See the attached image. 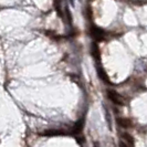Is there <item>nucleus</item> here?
Returning <instances> with one entry per match:
<instances>
[{
  "label": "nucleus",
  "mask_w": 147,
  "mask_h": 147,
  "mask_svg": "<svg viewBox=\"0 0 147 147\" xmlns=\"http://www.w3.org/2000/svg\"><path fill=\"white\" fill-rule=\"evenodd\" d=\"M107 96H109V98L114 104H116V105H124L122 96L119 95L117 92H115L114 90H107Z\"/></svg>",
  "instance_id": "f257e3e1"
},
{
  "label": "nucleus",
  "mask_w": 147,
  "mask_h": 147,
  "mask_svg": "<svg viewBox=\"0 0 147 147\" xmlns=\"http://www.w3.org/2000/svg\"><path fill=\"white\" fill-rule=\"evenodd\" d=\"M91 33H92V36L96 41H103L105 39V32L102 29L97 28V27H92L91 28Z\"/></svg>",
  "instance_id": "f03ea898"
},
{
  "label": "nucleus",
  "mask_w": 147,
  "mask_h": 147,
  "mask_svg": "<svg viewBox=\"0 0 147 147\" xmlns=\"http://www.w3.org/2000/svg\"><path fill=\"white\" fill-rule=\"evenodd\" d=\"M121 137H122V140H123V142H126V144H127L128 146H134V145H135L134 137H133L129 133L123 132L121 134Z\"/></svg>",
  "instance_id": "7ed1b4c3"
},
{
  "label": "nucleus",
  "mask_w": 147,
  "mask_h": 147,
  "mask_svg": "<svg viewBox=\"0 0 147 147\" xmlns=\"http://www.w3.org/2000/svg\"><path fill=\"white\" fill-rule=\"evenodd\" d=\"M116 122H117V124L119 126H122L123 128H129V127H132L133 123L132 121L129 119V118H125V117H118L116 119Z\"/></svg>",
  "instance_id": "20e7f679"
},
{
  "label": "nucleus",
  "mask_w": 147,
  "mask_h": 147,
  "mask_svg": "<svg viewBox=\"0 0 147 147\" xmlns=\"http://www.w3.org/2000/svg\"><path fill=\"white\" fill-rule=\"evenodd\" d=\"M66 133L63 132L62 129H49L47 132L42 133L44 136H57V135H65Z\"/></svg>",
  "instance_id": "39448f33"
},
{
  "label": "nucleus",
  "mask_w": 147,
  "mask_h": 147,
  "mask_svg": "<svg viewBox=\"0 0 147 147\" xmlns=\"http://www.w3.org/2000/svg\"><path fill=\"white\" fill-rule=\"evenodd\" d=\"M97 73H98V75H100V78L103 80V81L105 82H110V80H109V76H107V74H106V72L104 71V69L102 67L101 65L97 66Z\"/></svg>",
  "instance_id": "423d86ee"
},
{
  "label": "nucleus",
  "mask_w": 147,
  "mask_h": 147,
  "mask_svg": "<svg viewBox=\"0 0 147 147\" xmlns=\"http://www.w3.org/2000/svg\"><path fill=\"white\" fill-rule=\"evenodd\" d=\"M83 127H84V118H82V119H80L75 125H74L73 127V133H81L82 129H83Z\"/></svg>",
  "instance_id": "0eeeda50"
},
{
  "label": "nucleus",
  "mask_w": 147,
  "mask_h": 147,
  "mask_svg": "<svg viewBox=\"0 0 147 147\" xmlns=\"http://www.w3.org/2000/svg\"><path fill=\"white\" fill-rule=\"evenodd\" d=\"M92 54H93L94 59H96L97 61H98V60H100V58H101V55H100V50H98V47H97V44H95V42H93V43H92Z\"/></svg>",
  "instance_id": "6e6552de"
},
{
  "label": "nucleus",
  "mask_w": 147,
  "mask_h": 147,
  "mask_svg": "<svg viewBox=\"0 0 147 147\" xmlns=\"http://www.w3.org/2000/svg\"><path fill=\"white\" fill-rule=\"evenodd\" d=\"M54 6H55V9H57V11H58V15L59 17H63V13H62V11H61V3L59 2V0H54Z\"/></svg>",
  "instance_id": "1a4fd4ad"
}]
</instances>
